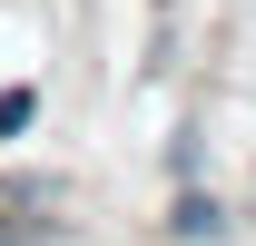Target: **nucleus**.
I'll return each mask as SVG.
<instances>
[{"mask_svg":"<svg viewBox=\"0 0 256 246\" xmlns=\"http://www.w3.org/2000/svg\"><path fill=\"white\" fill-rule=\"evenodd\" d=\"M30 108H40L30 89H0V138H20V128H30Z\"/></svg>","mask_w":256,"mask_h":246,"instance_id":"1","label":"nucleus"},{"mask_svg":"<svg viewBox=\"0 0 256 246\" xmlns=\"http://www.w3.org/2000/svg\"><path fill=\"white\" fill-rule=\"evenodd\" d=\"M0 246H20V236H10V226H0Z\"/></svg>","mask_w":256,"mask_h":246,"instance_id":"2","label":"nucleus"}]
</instances>
